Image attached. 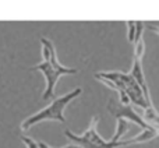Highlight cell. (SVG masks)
I'll use <instances>...</instances> for the list:
<instances>
[{
    "mask_svg": "<svg viewBox=\"0 0 159 148\" xmlns=\"http://www.w3.org/2000/svg\"><path fill=\"white\" fill-rule=\"evenodd\" d=\"M127 39L130 44H134V38H135V31H137V25L135 21H127Z\"/></svg>",
    "mask_w": 159,
    "mask_h": 148,
    "instance_id": "ba28073f",
    "label": "cell"
},
{
    "mask_svg": "<svg viewBox=\"0 0 159 148\" xmlns=\"http://www.w3.org/2000/svg\"><path fill=\"white\" fill-rule=\"evenodd\" d=\"M107 112L113 116L115 119H126L129 122H133L137 126H140L141 129H149L151 126L149 123H147L143 119V116L140 113L135 112L134 108H131L130 105H124L121 104L120 101H116L115 98H110L109 102H107Z\"/></svg>",
    "mask_w": 159,
    "mask_h": 148,
    "instance_id": "277c9868",
    "label": "cell"
},
{
    "mask_svg": "<svg viewBox=\"0 0 159 148\" xmlns=\"http://www.w3.org/2000/svg\"><path fill=\"white\" fill-rule=\"evenodd\" d=\"M145 28H147V30H149L151 32L157 34V35L159 36V25H158V24H151V22H145Z\"/></svg>",
    "mask_w": 159,
    "mask_h": 148,
    "instance_id": "8fae6325",
    "label": "cell"
},
{
    "mask_svg": "<svg viewBox=\"0 0 159 148\" xmlns=\"http://www.w3.org/2000/svg\"><path fill=\"white\" fill-rule=\"evenodd\" d=\"M38 147L39 148H53V147L48 146L46 143H43V141H38ZM63 148H82V147L77 146V144H70V146H66V147H63Z\"/></svg>",
    "mask_w": 159,
    "mask_h": 148,
    "instance_id": "30bf717a",
    "label": "cell"
},
{
    "mask_svg": "<svg viewBox=\"0 0 159 148\" xmlns=\"http://www.w3.org/2000/svg\"><path fill=\"white\" fill-rule=\"evenodd\" d=\"M21 141L25 144V147L27 148H39L38 147V141H35L34 138H31V137H27V136H22Z\"/></svg>",
    "mask_w": 159,
    "mask_h": 148,
    "instance_id": "9c48e42d",
    "label": "cell"
},
{
    "mask_svg": "<svg viewBox=\"0 0 159 148\" xmlns=\"http://www.w3.org/2000/svg\"><path fill=\"white\" fill-rule=\"evenodd\" d=\"M81 94H82V90L78 87L75 90L70 91V92L64 94V95L59 96V98H55L52 101V104L48 105L46 108L41 109L39 112L34 113V115L28 116L21 123V130L22 132H27L32 126H35V124L45 122V120H56V122H60V123H66L64 109H66V106L70 102H73L75 98H78Z\"/></svg>",
    "mask_w": 159,
    "mask_h": 148,
    "instance_id": "6da1fadb",
    "label": "cell"
},
{
    "mask_svg": "<svg viewBox=\"0 0 159 148\" xmlns=\"http://www.w3.org/2000/svg\"><path fill=\"white\" fill-rule=\"evenodd\" d=\"M130 74L134 77V80L137 81V84L141 87L144 96H145V101L148 102V105H152L148 85H147V81H145V74H144V70H143V60H141V59L134 58V60H133V67H131V72H130Z\"/></svg>",
    "mask_w": 159,
    "mask_h": 148,
    "instance_id": "5b68a950",
    "label": "cell"
},
{
    "mask_svg": "<svg viewBox=\"0 0 159 148\" xmlns=\"http://www.w3.org/2000/svg\"><path fill=\"white\" fill-rule=\"evenodd\" d=\"M143 119L147 122V123L151 124V126L159 127V112L155 109L154 105H149L148 108H145V109H144Z\"/></svg>",
    "mask_w": 159,
    "mask_h": 148,
    "instance_id": "8992f818",
    "label": "cell"
},
{
    "mask_svg": "<svg viewBox=\"0 0 159 148\" xmlns=\"http://www.w3.org/2000/svg\"><path fill=\"white\" fill-rule=\"evenodd\" d=\"M98 116H93L91 119V123L88 126V129L85 130L82 134H74L71 130L66 129L64 130V136L69 138L70 141H73L74 144L82 147V148H119L120 146V141H106L99 136L98 133Z\"/></svg>",
    "mask_w": 159,
    "mask_h": 148,
    "instance_id": "7a4b0ae2",
    "label": "cell"
},
{
    "mask_svg": "<svg viewBox=\"0 0 159 148\" xmlns=\"http://www.w3.org/2000/svg\"><path fill=\"white\" fill-rule=\"evenodd\" d=\"M116 120H117V127H116V133H115V136L110 138V141L121 140V137H123L130 129V122L129 120H126V119H116Z\"/></svg>",
    "mask_w": 159,
    "mask_h": 148,
    "instance_id": "52a82bcc",
    "label": "cell"
},
{
    "mask_svg": "<svg viewBox=\"0 0 159 148\" xmlns=\"http://www.w3.org/2000/svg\"><path fill=\"white\" fill-rule=\"evenodd\" d=\"M30 70L41 72L43 74L45 80H46V88H45V92H43V95H42V99H45V101L55 98V88H56V84H57L59 78H60L61 76H70V74L78 73V69H71V67H66V69H63V70L56 69V67H53L48 60H42L39 64L31 67Z\"/></svg>",
    "mask_w": 159,
    "mask_h": 148,
    "instance_id": "3957f363",
    "label": "cell"
}]
</instances>
